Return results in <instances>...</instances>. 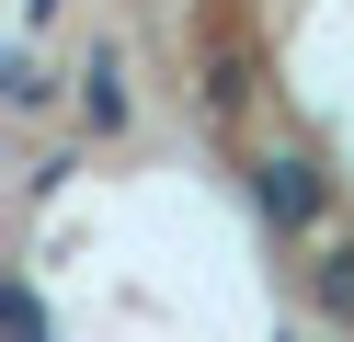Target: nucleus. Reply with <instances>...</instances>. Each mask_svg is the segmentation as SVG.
Here are the masks:
<instances>
[{"instance_id":"4","label":"nucleus","mask_w":354,"mask_h":342,"mask_svg":"<svg viewBox=\"0 0 354 342\" xmlns=\"http://www.w3.org/2000/svg\"><path fill=\"white\" fill-rule=\"evenodd\" d=\"M12 342H46V296L35 285H12Z\"/></svg>"},{"instance_id":"1","label":"nucleus","mask_w":354,"mask_h":342,"mask_svg":"<svg viewBox=\"0 0 354 342\" xmlns=\"http://www.w3.org/2000/svg\"><path fill=\"white\" fill-rule=\"evenodd\" d=\"M252 205L274 228H308L320 217V171H308V160H252Z\"/></svg>"},{"instance_id":"2","label":"nucleus","mask_w":354,"mask_h":342,"mask_svg":"<svg viewBox=\"0 0 354 342\" xmlns=\"http://www.w3.org/2000/svg\"><path fill=\"white\" fill-rule=\"evenodd\" d=\"M308 296H320V319H354V251H320V274H308Z\"/></svg>"},{"instance_id":"3","label":"nucleus","mask_w":354,"mask_h":342,"mask_svg":"<svg viewBox=\"0 0 354 342\" xmlns=\"http://www.w3.org/2000/svg\"><path fill=\"white\" fill-rule=\"evenodd\" d=\"M80 114H92V126H103V137H115V126H126V80H115V68H103V57H92V80H80Z\"/></svg>"}]
</instances>
